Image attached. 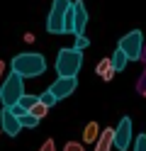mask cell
Masks as SVG:
<instances>
[{
    "label": "cell",
    "mask_w": 146,
    "mask_h": 151,
    "mask_svg": "<svg viewBox=\"0 0 146 151\" xmlns=\"http://www.w3.org/2000/svg\"><path fill=\"white\" fill-rule=\"evenodd\" d=\"M119 49L129 56V61H139L141 59V51H144V34L139 29H132L129 34H124L119 39Z\"/></svg>",
    "instance_id": "5"
},
{
    "label": "cell",
    "mask_w": 146,
    "mask_h": 151,
    "mask_svg": "<svg viewBox=\"0 0 146 151\" xmlns=\"http://www.w3.org/2000/svg\"><path fill=\"white\" fill-rule=\"evenodd\" d=\"M144 95H146V93H144Z\"/></svg>",
    "instance_id": "26"
},
{
    "label": "cell",
    "mask_w": 146,
    "mask_h": 151,
    "mask_svg": "<svg viewBox=\"0 0 146 151\" xmlns=\"http://www.w3.org/2000/svg\"><path fill=\"white\" fill-rule=\"evenodd\" d=\"M134 151H146V134H139L134 141Z\"/></svg>",
    "instance_id": "19"
},
{
    "label": "cell",
    "mask_w": 146,
    "mask_h": 151,
    "mask_svg": "<svg viewBox=\"0 0 146 151\" xmlns=\"http://www.w3.org/2000/svg\"><path fill=\"white\" fill-rule=\"evenodd\" d=\"M63 151H83V144H78V141H68L63 146Z\"/></svg>",
    "instance_id": "20"
},
{
    "label": "cell",
    "mask_w": 146,
    "mask_h": 151,
    "mask_svg": "<svg viewBox=\"0 0 146 151\" xmlns=\"http://www.w3.org/2000/svg\"><path fill=\"white\" fill-rule=\"evenodd\" d=\"M10 71H15L22 78H37L46 71V59L37 51H24L17 54L12 61H10Z\"/></svg>",
    "instance_id": "1"
},
{
    "label": "cell",
    "mask_w": 146,
    "mask_h": 151,
    "mask_svg": "<svg viewBox=\"0 0 146 151\" xmlns=\"http://www.w3.org/2000/svg\"><path fill=\"white\" fill-rule=\"evenodd\" d=\"M27 95L24 93V78L17 76L15 71H10V76L0 83V102L3 107H15L19 105V100Z\"/></svg>",
    "instance_id": "3"
},
{
    "label": "cell",
    "mask_w": 146,
    "mask_h": 151,
    "mask_svg": "<svg viewBox=\"0 0 146 151\" xmlns=\"http://www.w3.org/2000/svg\"><path fill=\"white\" fill-rule=\"evenodd\" d=\"M132 146V119L122 117L119 124L114 127V149L117 151H127Z\"/></svg>",
    "instance_id": "6"
},
{
    "label": "cell",
    "mask_w": 146,
    "mask_h": 151,
    "mask_svg": "<svg viewBox=\"0 0 146 151\" xmlns=\"http://www.w3.org/2000/svg\"><path fill=\"white\" fill-rule=\"evenodd\" d=\"M10 110H12V115H17V117H19V119H22V117H24V115H29V112H27V110H24V107H22V105H15V107H10Z\"/></svg>",
    "instance_id": "21"
},
{
    "label": "cell",
    "mask_w": 146,
    "mask_h": 151,
    "mask_svg": "<svg viewBox=\"0 0 146 151\" xmlns=\"http://www.w3.org/2000/svg\"><path fill=\"white\" fill-rule=\"evenodd\" d=\"M71 0H54L46 17V32L49 34H66V15L71 10Z\"/></svg>",
    "instance_id": "4"
},
{
    "label": "cell",
    "mask_w": 146,
    "mask_h": 151,
    "mask_svg": "<svg viewBox=\"0 0 146 151\" xmlns=\"http://www.w3.org/2000/svg\"><path fill=\"white\" fill-rule=\"evenodd\" d=\"M73 10H76V29H73V34L81 37V34L85 32V27H88V7H85L83 0H76V3H73Z\"/></svg>",
    "instance_id": "9"
},
{
    "label": "cell",
    "mask_w": 146,
    "mask_h": 151,
    "mask_svg": "<svg viewBox=\"0 0 146 151\" xmlns=\"http://www.w3.org/2000/svg\"><path fill=\"white\" fill-rule=\"evenodd\" d=\"M3 73H5V61L0 59V81H3Z\"/></svg>",
    "instance_id": "24"
},
{
    "label": "cell",
    "mask_w": 146,
    "mask_h": 151,
    "mask_svg": "<svg viewBox=\"0 0 146 151\" xmlns=\"http://www.w3.org/2000/svg\"><path fill=\"white\" fill-rule=\"evenodd\" d=\"M95 73L100 76L102 81H112V76L117 73L114 66H112V59H100V61H97V66H95Z\"/></svg>",
    "instance_id": "11"
},
{
    "label": "cell",
    "mask_w": 146,
    "mask_h": 151,
    "mask_svg": "<svg viewBox=\"0 0 146 151\" xmlns=\"http://www.w3.org/2000/svg\"><path fill=\"white\" fill-rule=\"evenodd\" d=\"M0 127H3V132L7 137H17L22 132V122H19L17 115H12L10 107H3V112H0Z\"/></svg>",
    "instance_id": "7"
},
{
    "label": "cell",
    "mask_w": 146,
    "mask_h": 151,
    "mask_svg": "<svg viewBox=\"0 0 146 151\" xmlns=\"http://www.w3.org/2000/svg\"><path fill=\"white\" fill-rule=\"evenodd\" d=\"M19 105H22L27 112H32V107H34V105H39V95H29V93H27V95L19 100Z\"/></svg>",
    "instance_id": "14"
},
{
    "label": "cell",
    "mask_w": 146,
    "mask_h": 151,
    "mask_svg": "<svg viewBox=\"0 0 146 151\" xmlns=\"http://www.w3.org/2000/svg\"><path fill=\"white\" fill-rule=\"evenodd\" d=\"M24 42H27V44H32V42H34V34H29V32H27V34H24Z\"/></svg>",
    "instance_id": "23"
},
{
    "label": "cell",
    "mask_w": 146,
    "mask_h": 151,
    "mask_svg": "<svg viewBox=\"0 0 146 151\" xmlns=\"http://www.w3.org/2000/svg\"><path fill=\"white\" fill-rule=\"evenodd\" d=\"M39 151H56V144H54V139H46L44 144H42V149Z\"/></svg>",
    "instance_id": "22"
},
{
    "label": "cell",
    "mask_w": 146,
    "mask_h": 151,
    "mask_svg": "<svg viewBox=\"0 0 146 151\" xmlns=\"http://www.w3.org/2000/svg\"><path fill=\"white\" fill-rule=\"evenodd\" d=\"M19 122H22V129H34V127H39V122H42V119H37L34 115H24Z\"/></svg>",
    "instance_id": "17"
},
{
    "label": "cell",
    "mask_w": 146,
    "mask_h": 151,
    "mask_svg": "<svg viewBox=\"0 0 146 151\" xmlns=\"http://www.w3.org/2000/svg\"><path fill=\"white\" fill-rule=\"evenodd\" d=\"M114 146V129H102V134L100 139H97V144H95V151H112Z\"/></svg>",
    "instance_id": "10"
},
{
    "label": "cell",
    "mask_w": 146,
    "mask_h": 151,
    "mask_svg": "<svg viewBox=\"0 0 146 151\" xmlns=\"http://www.w3.org/2000/svg\"><path fill=\"white\" fill-rule=\"evenodd\" d=\"M83 66V51L73 49V46H66L56 54V63L54 68L58 73V78H78V71Z\"/></svg>",
    "instance_id": "2"
},
{
    "label": "cell",
    "mask_w": 146,
    "mask_h": 151,
    "mask_svg": "<svg viewBox=\"0 0 146 151\" xmlns=\"http://www.w3.org/2000/svg\"><path fill=\"white\" fill-rule=\"evenodd\" d=\"M0 132H3V127H0Z\"/></svg>",
    "instance_id": "25"
},
{
    "label": "cell",
    "mask_w": 146,
    "mask_h": 151,
    "mask_svg": "<svg viewBox=\"0 0 146 151\" xmlns=\"http://www.w3.org/2000/svg\"><path fill=\"white\" fill-rule=\"evenodd\" d=\"M100 127H97V122H88L85 129H83V141L85 144H97V139H100Z\"/></svg>",
    "instance_id": "12"
},
{
    "label": "cell",
    "mask_w": 146,
    "mask_h": 151,
    "mask_svg": "<svg viewBox=\"0 0 146 151\" xmlns=\"http://www.w3.org/2000/svg\"><path fill=\"white\" fill-rule=\"evenodd\" d=\"M127 63H129V56H127L119 46L114 49V54H112V66H114V71L119 73V71H124L127 68Z\"/></svg>",
    "instance_id": "13"
},
{
    "label": "cell",
    "mask_w": 146,
    "mask_h": 151,
    "mask_svg": "<svg viewBox=\"0 0 146 151\" xmlns=\"http://www.w3.org/2000/svg\"><path fill=\"white\" fill-rule=\"evenodd\" d=\"M88 44H90V39H88L85 34H81V37H76V44H73V49L83 51V49H88Z\"/></svg>",
    "instance_id": "18"
},
{
    "label": "cell",
    "mask_w": 146,
    "mask_h": 151,
    "mask_svg": "<svg viewBox=\"0 0 146 151\" xmlns=\"http://www.w3.org/2000/svg\"><path fill=\"white\" fill-rule=\"evenodd\" d=\"M76 88H78V78H56L51 86H49V90H51L58 100H66L68 95H73Z\"/></svg>",
    "instance_id": "8"
},
{
    "label": "cell",
    "mask_w": 146,
    "mask_h": 151,
    "mask_svg": "<svg viewBox=\"0 0 146 151\" xmlns=\"http://www.w3.org/2000/svg\"><path fill=\"white\" fill-rule=\"evenodd\" d=\"M39 100H42V102H44V105H46V107H54V105H56V102H58V98H56V95H54V93H51V90H49V88H46V90L42 93V95H39Z\"/></svg>",
    "instance_id": "15"
},
{
    "label": "cell",
    "mask_w": 146,
    "mask_h": 151,
    "mask_svg": "<svg viewBox=\"0 0 146 151\" xmlns=\"http://www.w3.org/2000/svg\"><path fill=\"white\" fill-rule=\"evenodd\" d=\"M29 115H34L37 119H44V117L49 115V107L44 105L42 100H39V105H34V107H32V112H29Z\"/></svg>",
    "instance_id": "16"
}]
</instances>
